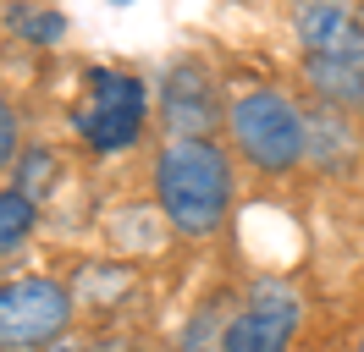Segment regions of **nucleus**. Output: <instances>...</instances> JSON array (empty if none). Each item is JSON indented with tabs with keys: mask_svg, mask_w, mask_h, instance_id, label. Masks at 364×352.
<instances>
[{
	"mask_svg": "<svg viewBox=\"0 0 364 352\" xmlns=\"http://www.w3.org/2000/svg\"><path fill=\"white\" fill-rule=\"evenodd\" d=\"M237 176L215 138H166L155 154V198L160 215L182 237H210L227 226Z\"/></svg>",
	"mask_w": 364,
	"mask_h": 352,
	"instance_id": "nucleus-1",
	"label": "nucleus"
},
{
	"mask_svg": "<svg viewBox=\"0 0 364 352\" xmlns=\"http://www.w3.org/2000/svg\"><path fill=\"white\" fill-rule=\"evenodd\" d=\"M298 44L320 99L364 110V22L348 6H298Z\"/></svg>",
	"mask_w": 364,
	"mask_h": 352,
	"instance_id": "nucleus-2",
	"label": "nucleus"
},
{
	"mask_svg": "<svg viewBox=\"0 0 364 352\" xmlns=\"http://www.w3.org/2000/svg\"><path fill=\"white\" fill-rule=\"evenodd\" d=\"M227 132L232 149L249 160L259 176H287L309 149V127L298 105L282 88H249L227 105Z\"/></svg>",
	"mask_w": 364,
	"mask_h": 352,
	"instance_id": "nucleus-3",
	"label": "nucleus"
},
{
	"mask_svg": "<svg viewBox=\"0 0 364 352\" xmlns=\"http://www.w3.org/2000/svg\"><path fill=\"white\" fill-rule=\"evenodd\" d=\"M144 121H149V88L138 72H116V66L83 72V105L72 110V127L94 154H116L138 143Z\"/></svg>",
	"mask_w": 364,
	"mask_h": 352,
	"instance_id": "nucleus-4",
	"label": "nucleus"
},
{
	"mask_svg": "<svg viewBox=\"0 0 364 352\" xmlns=\"http://www.w3.org/2000/svg\"><path fill=\"white\" fill-rule=\"evenodd\" d=\"M72 325V292L50 275H23V281L0 286V347L28 352L50 347Z\"/></svg>",
	"mask_w": 364,
	"mask_h": 352,
	"instance_id": "nucleus-5",
	"label": "nucleus"
},
{
	"mask_svg": "<svg viewBox=\"0 0 364 352\" xmlns=\"http://www.w3.org/2000/svg\"><path fill=\"white\" fill-rule=\"evenodd\" d=\"M298 314L304 308H298V292L287 281H254L249 303L227 325L221 347L227 352H287V341L298 330Z\"/></svg>",
	"mask_w": 364,
	"mask_h": 352,
	"instance_id": "nucleus-6",
	"label": "nucleus"
},
{
	"mask_svg": "<svg viewBox=\"0 0 364 352\" xmlns=\"http://www.w3.org/2000/svg\"><path fill=\"white\" fill-rule=\"evenodd\" d=\"M215 116H221V99L210 88L205 66L193 61L171 66V77H166V127H171V138H205V127Z\"/></svg>",
	"mask_w": 364,
	"mask_h": 352,
	"instance_id": "nucleus-7",
	"label": "nucleus"
},
{
	"mask_svg": "<svg viewBox=\"0 0 364 352\" xmlns=\"http://www.w3.org/2000/svg\"><path fill=\"white\" fill-rule=\"evenodd\" d=\"M28 231H33V198L23 187H0V253L23 248Z\"/></svg>",
	"mask_w": 364,
	"mask_h": 352,
	"instance_id": "nucleus-8",
	"label": "nucleus"
},
{
	"mask_svg": "<svg viewBox=\"0 0 364 352\" xmlns=\"http://www.w3.org/2000/svg\"><path fill=\"white\" fill-rule=\"evenodd\" d=\"M6 28H11V33H23V39H33V44H50V39H61V33H67V17H61V11L17 6V11H6Z\"/></svg>",
	"mask_w": 364,
	"mask_h": 352,
	"instance_id": "nucleus-9",
	"label": "nucleus"
},
{
	"mask_svg": "<svg viewBox=\"0 0 364 352\" xmlns=\"http://www.w3.org/2000/svg\"><path fill=\"white\" fill-rule=\"evenodd\" d=\"M17 165V110H11V99L0 94V176Z\"/></svg>",
	"mask_w": 364,
	"mask_h": 352,
	"instance_id": "nucleus-10",
	"label": "nucleus"
},
{
	"mask_svg": "<svg viewBox=\"0 0 364 352\" xmlns=\"http://www.w3.org/2000/svg\"><path fill=\"white\" fill-rule=\"evenodd\" d=\"M359 22H364V6H359Z\"/></svg>",
	"mask_w": 364,
	"mask_h": 352,
	"instance_id": "nucleus-11",
	"label": "nucleus"
},
{
	"mask_svg": "<svg viewBox=\"0 0 364 352\" xmlns=\"http://www.w3.org/2000/svg\"><path fill=\"white\" fill-rule=\"evenodd\" d=\"M359 352H364V336H359Z\"/></svg>",
	"mask_w": 364,
	"mask_h": 352,
	"instance_id": "nucleus-12",
	"label": "nucleus"
},
{
	"mask_svg": "<svg viewBox=\"0 0 364 352\" xmlns=\"http://www.w3.org/2000/svg\"><path fill=\"white\" fill-rule=\"evenodd\" d=\"M359 116H364V110H359Z\"/></svg>",
	"mask_w": 364,
	"mask_h": 352,
	"instance_id": "nucleus-13",
	"label": "nucleus"
}]
</instances>
